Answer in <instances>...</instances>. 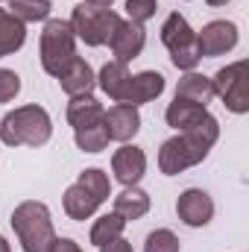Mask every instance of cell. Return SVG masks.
I'll use <instances>...</instances> for the list:
<instances>
[{"instance_id": "6da1fadb", "label": "cell", "mask_w": 249, "mask_h": 252, "mask_svg": "<svg viewBox=\"0 0 249 252\" xmlns=\"http://www.w3.org/2000/svg\"><path fill=\"white\" fill-rule=\"evenodd\" d=\"M217 138H220V124L214 115H208L205 121H199L185 132H176L158 150V170L164 176H179L187 167L202 164L208 158L211 147L217 144Z\"/></svg>"}, {"instance_id": "7a4b0ae2", "label": "cell", "mask_w": 249, "mask_h": 252, "mask_svg": "<svg viewBox=\"0 0 249 252\" xmlns=\"http://www.w3.org/2000/svg\"><path fill=\"white\" fill-rule=\"evenodd\" d=\"M53 138V121L44 106H18L0 121V141L6 147H44Z\"/></svg>"}, {"instance_id": "3957f363", "label": "cell", "mask_w": 249, "mask_h": 252, "mask_svg": "<svg viewBox=\"0 0 249 252\" xmlns=\"http://www.w3.org/2000/svg\"><path fill=\"white\" fill-rule=\"evenodd\" d=\"M12 229L18 235V244L24 252H50L53 241L59 238L53 229L50 208L38 199H24L12 211Z\"/></svg>"}, {"instance_id": "277c9868", "label": "cell", "mask_w": 249, "mask_h": 252, "mask_svg": "<svg viewBox=\"0 0 249 252\" xmlns=\"http://www.w3.org/2000/svg\"><path fill=\"white\" fill-rule=\"evenodd\" d=\"M38 59L44 73L56 76L62 73L67 64L76 59V35L70 30V24L62 18H47L44 30H41V41H38Z\"/></svg>"}, {"instance_id": "5b68a950", "label": "cell", "mask_w": 249, "mask_h": 252, "mask_svg": "<svg viewBox=\"0 0 249 252\" xmlns=\"http://www.w3.org/2000/svg\"><path fill=\"white\" fill-rule=\"evenodd\" d=\"M161 44L170 53V62L176 70H196V64L202 62L199 47H196V30L187 24L182 12H170L161 24Z\"/></svg>"}, {"instance_id": "8992f818", "label": "cell", "mask_w": 249, "mask_h": 252, "mask_svg": "<svg viewBox=\"0 0 249 252\" xmlns=\"http://www.w3.org/2000/svg\"><path fill=\"white\" fill-rule=\"evenodd\" d=\"M67 24H70L73 35L79 41H85L88 47H103V44H109L115 27L121 24V15L115 9H100V6L79 3V6H73Z\"/></svg>"}, {"instance_id": "52a82bcc", "label": "cell", "mask_w": 249, "mask_h": 252, "mask_svg": "<svg viewBox=\"0 0 249 252\" xmlns=\"http://www.w3.org/2000/svg\"><path fill=\"white\" fill-rule=\"evenodd\" d=\"M214 97L223 100V106L232 115H247L249 112V91H247V62H232L220 67L211 76Z\"/></svg>"}, {"instance_id": "ba28073f", "label": "cell", "mask_w": 249, "mask_h": 252, "mask_svg": "<svg viewBox=\"0 0 249 252\" xmlns=\"http://www.w3.org/2000/svg\"><path fill=\"white\" fill-rule=\"evenodd\" d=\"M238 24L235 21H208L199 32H196V47L202 59H217L226 56L238 47Z\"/></svg>"}, {"instance_id": "9c48e42d", "label": "cell", "mask_w": 249, "mask_h": 252, "mask_svg": "<svg viewBox=\"0 0 249 252\" xmlns=\"http://www.w3.org/2000/svg\"><path fill=\"white\" fill-rule=\"evenodd\" d=\"M109 47L115 53V62L129 64L132 59H138L144 53V47H147V30H144V24H135L129 18L126 21L121 18V24L115 27L112 38H109Z\"/></svg>"}, {"instance_id": "30bf717a", "label": "cell", "mask_w": 249, "mask_h": 252, "mask_svg": "<svg viewBox=\"0 0 249 252\" xmlns=\"http://www.w3.org/2000/svg\"><path fill=\"white\" fill-rule=\"evenodd\" d=\"M176 214L190 229H202L214 220V199L202 188H187L176 199Z\"/></svg>"}, {"instance_id": "8fae6325", "label": "cell", "mask_w": 249, "mask_h": 252, "mask_svg": "<svg viewBox=\"0 0 249 252\" xmlns=\"http://www.w3.org/2000/svg\"><path fill=\"white\" fill-rule=\"evenodd\" d=\"M112 173L124 188L138 185L147 173V153L138 144H121V150H115L112 156Z\"/></svg>"}, {"instance_id": "7c38bea8", "label": "cell", "mask_w": 249, "mask_h": 252, "mask_svg": "<svg viewBox=\"0 0 249 252\" xmlns=\"http://www.w3.org/2000/svg\"><path fill=\"white\" fill-rule=\"evenodd\" d=\"M164 76L158 70H141V73H132L129 82H126V91H124V100L126 106H144V103H153L164 94Z\"/></svg>"}, {"instance_id": "4fadbf2b", "label": "cell", "mask_w": 249, "mask_h": 252, "mask_svg": "<svg viewBox=\"0 0 249 252\" xmlns=\"http://www.w3.org/2000/svg\"><path fill=\"white\" fill-rule=\"evenodd\" d=\"M103 126H106V132H109V141L129 144V141L141 132V115H138L135 106L115 103V106L103 115Z\"/></svg>"}, {"instance_id": "5bb4252c", "label": "cell", "mask_w": 249, "mask_h": 252, "mask_svg": "<svg viewBox=\"0 0 249 252\" xmlns=\"http://www.w3.org/2000/svg\"><path fill=\"white\" fill-rule=\"evenodd\" d=\"M59 85H62V91L67 97H85V94H94V88H97V73H94V67L85 62L82 56H76V59L59 73Z\"/></svg>"}, {"instance_id": "9a60e30c", "label": "cell", "mask_w": 249, "mask_h": 252, "mask_svg": "<svg viewBox=\"0 0 249 252\" xmlns=\"http://www.w3.org/2000/svg\"><path fill=\"white\" fill-rule=\"evenodd\" d=\"M103 115H106V109H103V103H100L94 94H85V97H70L67 112H64L67 124L73 126V129L103 124Z\"/></svg>"}, {"instance_id": "2e32d148", "label": "cell", "mask_w": 249, "mask_h": 252, "mask_svg": "<svg viewBox=\"0 0 249 252\" xmlns=\"http://www.w3.org/2000/svg\"><path fill=\"white\" fill-rule=\"evenodd\" d=\"M176 100H187V103H196V106H205L214 100V88H211V76L205 73H196V70H187L185 76H179L176 82Z\"/></svg>"}, {"instance_id": "e0dca14e", "label": "cell", "mask_w": 249, "mask_h": 252, "mask_svg": "<svg viewBox=\"0 0 249 252\" xmlns=\"http://www.w3.org/2000/svg\"><path fill=\"white\" fill-rule=\"evenodd\" d=\"M100 205H103V202H100L94 193H88L79 182L67 185V190H64V196H62V208L70 220H88V217L97 214Z\"/></svg>"}, {"instance_id": "ac0fdd59", "label": "cell", "mask_w": 249, "mask_h": 252, "mask_svg": "<svg viewBox=\"0 0 249 252\" xmlns=\"http://www.w3.org/2000/svg\"><path fill=\"white\" fill-rule=\"evenodd\" d=\"M129 67L124 62H106L97 73V88L112 100V103H121L126 91V82H129Z\"/></svg>"}, {"instance_id": "d6986e66", "label": "cell", "mask_w": 249, "mask_h": 252, "mask_svg": "<svg viewBox=\"0 0 249 252\" xmlns=\"http://www.w3.org/2000/svg\"><path fill=\"white\" fill-rule=\"evenodd\" d=\"M208 115L211 112L205 106H196V103H187V100H176L173 97V103L164 112V121H167V126H173L176 132H185L190 126H196L199 121H205Z\"/></svg>"}, {"instance_id": "ffe728a7", "label": "cell", "mask_w": 249, "mask_h": 252, "mask_svg": "<svg viewBox=\"0 0 249 252\" xmlns=\"http://www.w3.org/2000/svg\"><path fill=\"white\" fill-rule=\"evenodd\" d=\"M150 211V193L138 185H129L115 196V214H121L126 223L129 220H141Z\"/></svg>"}, {"instance_id": "44dd1931", "label": "cell", "mask_w": 249, "mask_h": 252, "mask_svg": "<svg viewBox=\"0 0 249 252\" xmlns=\"http://www.w3.org/2000/svg\"><path fill=\"white\" fill-rule=\"evenodd\" d=\"M24 41H27V24H21L6 9H0V59L18 53L24 47Z\"/></svg>"}, {"instance_id": "7402d4cb", "label": "cell", "mask_w": 249, "mask_h": 252, "mask_svg": "<svg viewBox=\"0 0 249 252\" xmlns=\"http://www.w3.org/2000/svg\"><path fill=\"white\" fill-rule=\"evenodd\" d=\"M50 0H6V12L15 15L21 24H38L50 18Z\"/></svg>"}, {"instance_id": "603a6c76", "label": "cell", "mask_w": 249, "mask_h": 252, "mask_svg": "<svg viewBox=\"0 0 249 252\" xmlns=\"http://www.w3.org/2000/svg\"><path fill=\"white\" fill-rule=\"evenodd\" d=\"M124 229H126V220L121 214H103V217H97L94 220V226H91V232H88V241L94 244V247H103V244H109V241H115V238H124Z\"/></svg>"}, {"instance_id": "cb8c5ba5", "label": "cell", "mask_w": 249, "mask_h": 252, "mask_svg": "<svg viewBox=\"0 0 249 252\" xmlns=\"http://www.w3.org/2000/svg\"><path fill=\"white\" fill-rule=\"evenodd\" d=\"M73 141L82 153H103L109 147V132L103 124L82 126V129H73Z\"/></svg>"}, {"instance_id": "d4e9b609", "label": "cell", "mask_w": 249, "mask_h": 252, "mask_svg": "<svg viewBox=\"0 0 249 252\" xmlns=\"http://www.w3.org/2000/svg\"><path fill=\"white\" fill-rule=\"evenodd\" d=\"M76 182L88 190V193H94L100 202H106V199L112 196V179H109V173L100 170V167H88V170H82Z\"/></svg>"}, {"instance_id": "484cf974", "label": "cell", "mask_w": 249, "mask_h": 252, "mask_svg": "<svg viewBox=\"0 0 249 252\" xmlns=\"http://www.w3.org/2000/svg\"><path fill=\"white\" fill-rule=\"evenodd\" d=\"M144 252H179V238L170 229H156L147 235Z\"/></svg>"}, {"instance_id": "4316f807", "label": "cell", "mask_w": 249, "mask_h": 252, "mask_svg": "<svg viewBox=\"0 0 249 252\" xmlns=\"http://www.w3.org/2000/svg\"><path fill=\"white\" fill-rule=\"evenodd\" d=\"M124 9H126V15H129V21H135V24H147L150 18H156V12H158V0H126Z\"/></svg>"}, {"instance_id": "83f0119b", "label": "cell", "mask_w": 249, "mask_h": 252, "mask_svg": "<svg viewBox=\"0 0 249 252\" xmlns=\"http://www.w3.org/2000/svg\"><path fill=\"white\" fill-rule=\"evenodd\" d=\"M18 94H21V76L9 67H0V106L12 103Z\"/></svg>"}, {"instance_id": "f1b7e54d", "label": "cell", "mask_w": 249, "mask_h": 252, "mask_svg": "<svg viewBox=\"0 0 249 252\" xmlns=\"http://www.w3.org/2000/svg\"><path fill=\"white\" fill-rule=\"evenodd\" d=\"M50 252H82V247H79L73 238H56L53 247H50Z\"/></svg>"}, {"instance_id": "f546056e", "label": "cell", "mask_w": 249, "mask_h": 252, "mask_svg": "<svg viewBox=\"0 0 249 252\" xmlns=\"http://www.w3.org/2000/svg\"><path fill=\"white\" fill-rule=\"evenodd\" d=\"M97 250L100 252H135L126 238H115V241H109V244H103V247H97Z\"/></svg>"}, {"instance_id": "4dcf8cb0", "label": "cell", "mask_w": 249, "mask_h": 252, "mask_svg": "<svg viewBox=\"0 0 249 252\" xmlns=\"http://www.w3.org/2000/svg\"><path fill=\"white\" fill-rule=\"evenodd\" d=\"M82 3H88V6H100V9H112V6H115V0H82Z\"/></svg>"}, {"instance_id": "1f68e13d", "label": "cell", "mask_w": 249, "mask_h": 252, "mask_svg": "<svg viewBox=\"0 0 249 252\" xmlns=\"http://www.w3.org/2000/svg\"><path fill=\"white\" fill-rule=\"evenodd\" d=\"M0 252H12V244H9L3 235H0Z\"/></svg>"}, {"instance_id": "d6a6232c", "label": "cell", "mask_w": 249, "mask_h": 252, "mask_svg": "<svg viewBox=\"0 0 249 252\" xmlns=\"http://www.w3.org/2000/svg\"><path fill=\"white\" fill-rule=\"evenodd\" d=\"M205 3H208V6H211V9H220V6H226V3H229V0H205Z\"/></svg>"}]
</instances>
